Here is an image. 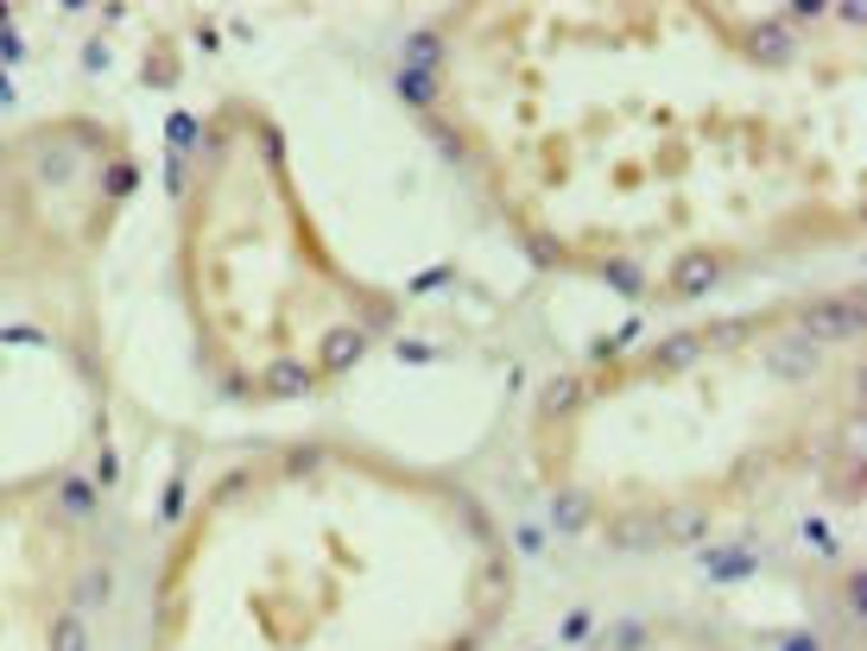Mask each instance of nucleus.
<instances>
[{"mask_svg": "<svg viewBox=\"0 0 867 651\" xmlns=\"http://www.w3.org/2000/svg\"><path fill=\"white\" fill-rule=\"evenodd\" d=\"M798 335L811 342V349H842V342H855L867 329V310H861V298L848 291V298H816V304H798Z\"/></svg>", "mask_w": 867, "mask_h": 651, "instance_id": "nucleus-1", "label": "nucleus"}, {"mask_svg": "<svg viewBox=\"0 0 867 651\" xmlns=\"http://www.w3.org/2000/svg\"><path fill=\"white\" fill-rule=\"evenodd\" d=\"M766 367H772L779 379H804V374L816 367V349L804 342V335H791V342H772V349H766Z\"/></svg>", "mask_w": 867, "mask_h": 651, "instance_id": "nucleus-5", "label": "nucleus"}, {"mask_svg": "<svg viewBox=\"0 0 867 651\" xmlns=\"http://www.w3.org/2000/svg\"><path fill=\"white\" fill-rule=\"evenodd\" d=\"M791 45H798V38H791L786 25H760V32H754V51L772 57V64H791Z\"/></svg>", "mask_w": 867, "mask_h": 651, "instance_id": "nucleus-13", "label": "nucleus"}, {"mask_svg": "<svg viewBox=\"0 0 867 651\" xmlns=\"http://www.w3.org/2000/svg\"><path fill=\"white\" fill-rule=\"evenodd\" d=\"M842 607H848V614H861L867 607V576L861 570H848V582H842Z\"/></svg>", "mask_w": 867, "mask_h": 651, "instance_id": "nucleus-16", "label": "nucleus"}, {"mask_svg": "<svg viewBox=\"0 0 867 651\" xmlns=\"http://www.w3.org/2000/svg\"><path fill=\"white\" fill-rule=\"evenodd\" d=\"M551 526L558 531H583L589 526V494H558V500H551Z\"/></svg>", "mask_w": 867, "mask_h": 651, "instance_id": "nucleus-12", "label": "nucleus"}, {"mask_svg": "<svg viewBox=\"0 0 867 651\" xmlns=\"http://www.w3.org/2000/svg\"><path fill=\"white\" fill-rule=\"evenodd\" d=\"M323 468V450H292L285 455V475H317Z\"/></svg>", "mask_w": 867, "mask_h": 651, "instance_id": "nucleus-18", "label": "nucleus"}, {"mask_svg": "<svg viewBox=\"0 0 867 651\" xmlns=\"http://www.w3.org/2000/svg\"><path fill=\"white\" fill-rule=\"evenodd\" d=\"M57 519L64 526H89L96 519V481H83V475L57 481Z\"/></svg>", "mask_w": 867, "mask_h": 651, "instance_id": "nucleus-4", "label": "nucleus"}, {"mask_svg": "<svg viewBox=\"0 0 867 651\" xmlns=\"http://www.w3.org/2000/svg\"><path fill=\"white\" fill-rule=\"evenodd\" d=\"M178 512H184V487H172V500L158 506V519H165V526H172V519H178Z\"/></svg>", "mask_w": 867, "mask_h": 651, "instance_id": "nucleus-20", "label": "nucleus"}, {"mask_svg": "<svg viewBox=\"0 0 867 651\" xmlns=\"http://www.w3.org/2000/svg\"><path fill=\"white\" fill-rule=\"evenodd\" d=\"M310 386H317V367L292 361V354H279V361L260 367V399H305Z\"/></svg>", "mask_w": 867, "mask_h": 651, "instance_id": "nucleus-3", "label": "nucleus"}, {"mask_svg": "<svg viewBox=\"0 0 867 651\" xmlns=\"http://www.w3.org/2000/svg\"><path fill=\"white\" fill-rule=\"evenodd\" d=\"M96 475H102L108 487H114V475H121V462H114V450H102V462H96Z\"/></svg>", "mask_w": 867, "mask_h": 651, "instance_id": "nucleus-21", "label": "nucleus"}, {"mask_svg": "<svg viewBox=\"0 0 867 651\" xmlns=\"http://www.w3.org/2000/svg\"><path fill=\"white\" fill-rule=\"evenodd\" d=\"M608 278H614V285H621V291H634V298H639V285H646V278H639V266H634V260H608Z\"/></svg>", "mask_w": 867, "mask_h": 651, "instance_id": "nucleus-17", "label": "nucleus"}, {"mask_svg": "<svg viewBox=\"0 0 867 651\" xmlns=\"http://www.w3.org/2000/svg\"><path fill=\"white\" fill-rule=\"evenodd\" d=\"M114 602V570H108V563H89V570H83L77 576V588H70V607H108Z\"/></svg>", "mask_w": 867, "mask_h": 651, "instance_id": "nucleus-8", "label": "nucleus"}, {"mask_svg": "<svg viewBox=\"0 0 867 651\" xmlns=\"http://www.w3.org/2000/svg\"><path fill=\"white\" fill-rule=\"evenodd\" d=\"M399 96H406L411 108H431V101H437V82H431L425 70H399Z\"/></svg>", "mask_w": 867, "mask_h": 651, "instance_id": "nucleus-14", "label": "nucleus"}, {"mask_svg": "<svg viewBox=\"0 0 867 651\" xmlns=\"http://www.w3.org/2000/svg\"><path fill=\"white\" fill-rule=\"evenodd\" d=\"M804 538H811V556H823V563H830V556H836V538H830V526H804Z\"/></svg>", "mask_w": 867, "mask_h": 651, "instance_id": "nucleus-19", "label": "nucleus"}, {"mask_svg": "<svg viewBox=\"0 0 867 651\" xmlns=\"http://www.w3.org/2000/svg\"><path fill=\"white\" fill-rule=\"evenodd\" d=\"M608 646L614 651H646V627H639V620H621V627L608 632Z\"/></svg>", "mask_w": 867, "mask_h": 651, "instance_id": "nucleus-15", "label": "nucleus"}, {"mask_svg": "<svg viewBox=\"0 0 867 651\" xmlns=\"http://www.w3.org/2000/svg\"><path fill=\"white\" fill-rule=\"evenodd\" d=\"M703 526H710V512H703V506H678V512H665V519H659V538H665V544H684V538H696Z\"/></svg>", "mask_w": 867, "mask_h": 651, "instance_id": "nucleus-9", "label": "nucleus"}, {"mask_svg": "<svg viewBox=\"0 0 867 651\" xmlns=\"http://www.w3.org/2000/svg\"><path fill=\"white\" fill-rule=\"evenodd\" d=\"M583 405V379H551L545 386V418H570Z\"/></svg>", "mask_w": 867, "mask_h": 651, "instance_id": "nucleus-11", "label": "nucleus"}, {"mask_svg": "<svg viewBox=\"0 0 867 651\" xmlns=\"http://www.w3.org/2000/svg\"><path fill=\"white\" fill-rule=\"evenodd\" d=\"M361 354H367V329H336L330 342H323V354H317V367H323V374H342V367H355Z\"/></svg>", "mask_w": 867, "mask_h": 651, "instance_id": "nucleus-6", "label": "nucleus"}, {"mask_svg": "<svg viewBox=\"0 0 867 651\" xmlns=\"http://www.w3.org/2000/svg\"><path fill=\"white\" fill-rule=\"evenodd\" d=\"M45 639H52V651H89V627H83L77 607H64V614L52 620V632H45Z\"/></svg>", "mask_w": 867, "mask_h": 651, "instance_id": "nucleus-10", "label": "nucleus"}, {"mask_svg": "<svg viewBox=\"0 0 867 651\" xmlns=\"http://www.w3.org/2000/svg\"><path fill=\"white\" fill-rule=\"evenodd\" d=\"M722 273H728V260L715 247H684L665 266V291H671V298H710L715 285H722Z\"/></svg>", "mask_w": 867, "mask_h": 651, "instance_id": "nucleus-2", "label": "nucleus"}, {"mask_svg": "<svg viewBox=\"0 0 867 651\" xmlns=\"http://www.w3.org/2000/svg\"><path fill=\"white\" fill-rule=\"evenodd\" d=\"M696 354H703V335H665L659 349L646 354V367H652V374H684Z\"/></svg>", "mask_w": 867, "mask_h": 651, "instance_id": "nucleus-7", "label": "nucleus"}]
</instances>
